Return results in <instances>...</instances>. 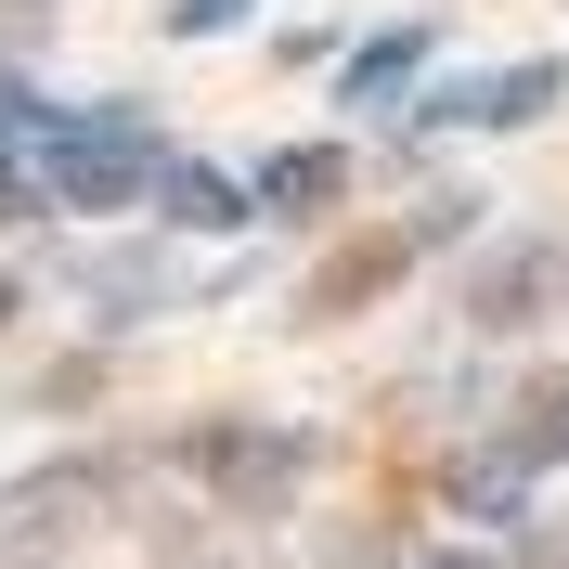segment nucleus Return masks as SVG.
<instances>
[{"label":"nucleus","instance_id":"nucleus-7","mask_svg":"<svg viewBox=\"0 0 569 569\" xmlns=\"http://www.w3.org/2000/svg\"><path fill=\"white\" fill-rule=\"evenodd\" d=\"M220 13H233V0H181V27H220Z\"/></svg>","mask_w":569,"mask_h":569},{"label":"nucleus","instance_id":"nucleus-4","mask_svg":"<svg viewBox=\"0 0 569 569\" xmlns=\"http://www.w3.org/2000/svg\"><path fill=\"white\" fill-rule=\"evenodd\" d=\"M337 181H350V169L311 142V156H272V181H259V194H272V208H337Z\"/></svg>","mask_w":569,"mask_h":569},{"label":"nucleus","instance_id":"nucleus-2","mask_svg":"<svg viewBox=\"0 0 569 569\" xmlns=\"http://www.w3.org/2000/svg\"><path fill=\"white\" fill-rule=\"evenodd\" d=\"M194 466H208L233 505H284V479H298V440H194Z\"/></svg>","mask_w":569,"mask_h":569},{"label":"nucleus","instance_id":"nucleus-3","mask_svg":"<svg viewBox=\"0 0 569 569\" xmlns=\"http://www.w3.org/2000/svg\"><path fill=\"white\" fill-rule=\"evenodd\" d=\"M142 169H156V156H142V130H78V142H66V194H91V208H117Z\"/></svg>","mask_w":569,"mask_h":569},{"label":"nucleus","instance_id":"nucleus-6","mask_svg":"<svg viewBox=\"0 0 569 569\" xmlns=\"http://www.w3.org/2000/svg\"><path fill=\"white\" fill-rule=\"evenodd\" d=\"M169 208H181V220H233V181H208V169H181V181H169Z\"/></svg>","mask_w":569,"mask_h":569},{"label":"nucleus","instance_id":"nucleus-8","mask_svg":"<svg viewBox=\"0 0 569 569\" xmlns=\"http://www.w3.org/2000/svg\"><path fill=\"white\" fill-rule=\"evenodd\" d=\"M0 311H13V272H0Z\"/></svg>","mask_w":569,"mask_h":569},{"label":"nucleus","instance_id":"nucleus-1","mask_svg":"<svg viewBox=\"0 0 569 569\" xmlns=\"http://www.w3.org/2000/svg\"><path fill=\"white\" fill-rule=\"evenodd\" d=\"M401 259H415V233H362V247H337V259L311 272V323H350L362 298H389Z\"/></svg>","mask_w":569,"mask_h":569},{"label":"nucleus","instance_id":"nucleus-5","mask_svg":"<svg viewBox=\"0 0 569 569\" xmlns=\"http://www.w3.org/2000/svg\"><path fill=\"white\" fill-rule=\"evenodd\" d=\"M569 440V376H531V401H518V453H557Z\"/></svg>","mask_w":569,"mask_h":569}]
</instances>
